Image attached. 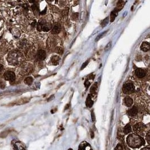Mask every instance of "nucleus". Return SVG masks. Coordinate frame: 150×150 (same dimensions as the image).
Segmentation results:
<instances>
[{"mask_svg": "<svg viewBox=\"0 0 150 150\" xmlns=\"http://www.w3.org/2000/svg\"><path fill=\"white\" fill-rule=\"evenodd\" d=\"M145 126L142 123H137L133 126V130L135 132H137L138 133H140L144 130Z\"/></svg>", "mask_w": 150, "mask_h": 150, "instance_id": "nucleus-7", "label": "nucleus"}, {"mask_svg": "<svg viewBox=\"0 0 150 150\" xmlns=\"http://www.w3.org/2000/svg\"><path fill=\"white\" fill-rule=\"evenodd\" d=\"M137 113H138V109H137V108L135 106L133 107L130 109H129L128 111V114L129 115L131 116H135L137 114Z\"/></svg>", "mask_w": 150, "mask_h": 150, "instance_id": "nucleus-12", "label": "nucleus"}, {"mask_svg": "<svg viewBox=\"0 0 150 150\" xmlns=\"http://www.w3.org/2000/svg\"><path fill=\"white\" fill-rule=\"evenodd\" d=\"M3 65L2 64H0V72H1L2 70V69H3Z\"/></svg>", "mask_w": 150, "mask_h": 150, "instance_id": "nucleus-34", "label": "nucleus"}, {"mask_svg": "<svg viewBox=\"0 0 150 150\" xmlns=\"http://www.w3.org/2000/svg\"><path fill=\"white\" fill-rule=\"evenodd\" d=\"M68 150H73V149H71V148H69Z\"/></svg>", "mask_w": 150, "mask_h": 150, "instance_id": "nucleus-39", "label": "nucleus"}, {"mask_svg": "<svg viewBox=\"0 0 150 150\" xmlns=\"http://www.w3.org/2000/svg\"><path fill=\"white\" fill-rule=\"evenodd\" d=\"M135 88L131 83H127L123 86V90L125 93H130L134 92Z\"/></svg>", "mask_w": 150, "mask_h": 150, "instance_id": "nucleus-5", "label": "nucleus"}, {"mask_svg": "<svg viewBox=\"0 0 150 150\" xmlns=\"http://www.w3.org/2000/svg\"><path fill=\"white\" fill-rule=\"evenodd\" d=\"M91 115H92V119L93 121H95V115H94V112H93V111L92 112Z\"/></svg>", "mask_w": 150, "mask_h": 150, "instance_id": "nucleus-32", "label": "nucleus"}, {"mask_svg": "<svg viewBox=\"0 0 150 150\" xmlns=\"http://www.w3.org/2000/svg\"><path fill=\"white\" fill-rule=\"evenodd\" d=\"M68 107H69V105L68 104L67 106H66V107H65V110H66V109H68Z\"/></svg>", "mask_w": 150, "mask_h": 150, "instance_id": "nucleus-38", "label": "nucleus"}, {"mask_svg": "<svg viewBox=\"0 0 150 150\" xmlns=\"http://www.w3.org/2000/svg\"><path fill=\"white\" fill-rule=\"evenodd\" d=\"M60 57L58 56L57 55H54L52 56L50 59V64L53 65H57L59 64V61H60Z\"/></svg>", "mask_w": 150, "mask_h": 150, "instance_id": "nucleus-9", "label": "nucleus"}, {"mask_svg": "<svg viewBox=\"0 0 150 150\" xmlns=\"http://www.w3.org/2000/svg\"><path fill=\"white\" fill-rule=\"evenodd\" d=\"M55 52H56L58 54L62 55L63 53V50L62 48L60 47H58L55 48Z\"/></svg>", "mask_w": 150, "mask_h": 150, "instance_id": "nucleus-22", "label": "nucleus"}, {"mask_svg": "<svg viewBox=\"0 0 150 150\" xmlns=\"http://www.w3.org/2000/svg\"><path fill=\"white\" fill-rule=\"evenodd\" d=\"M33 81V79L32 77H31V76H28V77H27L25 79H24V83H25L27 85L32 84Z\"/></svg>", "mask_w": 150, "mask_h": 150, "instance_id": "nucleus-18", "label": "nucleus"}, {"mask_svg": "<svg viewBox=\"0 0 150 150\" xmlns=\"http://www.w3.org/2000/svg\"><path fill=\"white\" fill-rule=\"evenodd\" d=\"M18 47L20 48V49L23 50H27L29 47V43H28L27 40H21L18 43Z\"/></svg>", "mask_w": 150, "mask_h": 150, "instance_id": "nucleus-6", "label": "nucleus"}, {"mask_svg": "<svg viewBox=\"0 0 150 150\" xmlns=\"http://www.w3.org/2000/svg\"><path fill=\"white\" fill-rule=\"evenodd\" d=\"M131 131V127L130 124H127L126 126L125 127L124 129V132L125 134H128L130 133Z\"/></svg>", "mask_w": 150, "mask_h": 150, "instance_id": "nucleus-17", "label": "nucleus"}, {"mask_svg": "<svg viewBox=\"0 0 150 150\" xmlns=\"http://www.w3.org/2000/svg\"><path fill=\"white\" fill-rule=\"evenodd\" d=\"M84 85H85L86 88H89V87L90 86V83L89 81H87V80H86V81L84 83Z\"/></svg>", "mask_w": 150, "mask_h": 150, "instance_id": "nucleus-27", "label": "nucleus"}, {"mask_svg": "<svg viewBox=\"0 0 150 150\" xmlns=\"http://www.w3.org/2000/svg\"><path fill=\"white\" fill-rule=\"evenodd\" d=\"M97 88V83H94V84H93L91 87V88H90V92L94 93L96 91Z\"/></svg>", "mask_w": 150, "mask_h": 150, "instance_id": "nucleus-21", "label": "nucleus"}, {"mask_svg": "<svg viewBox=\"0 0 150 150\" xmlns=\"http://www.w3.org/2000/svg\"><path fill=\"white\" fill-rule=\"evenodd\" d=\"M94 137V133H93V131H91V137L92 138H93Z\"/></svg>", "mask_w": 150, "mask_h": 150, "instance_id": "nucleus-35", "label": "nucleus"}, {"mask_svg": "<svg viewBox=\"0 0 150 150\" xmlns=\"http://www.w3.org/2000/svg\"><path fill=\"white\" fill-rule=\"evenodd\" d=\"M53 97H54V96H53H53H51V97H50V98H49V99H48V100H47V101H50V100H52L51 99H52V98H53Z\"/></svg>", "mask_w": 150, "mask_h": 150, "instance_id": "nucleus-36", "label": "nucleus"}, {"mask_svg": "<svg viewBox=\"0 0 150 150\" xmlns=\"http://www.w3.org/2000/svg\"><path fill=\"white\" fill-rule=\"evenodd\" d=\"M117 11H116V10H113V11L111 12V22H113V21L115 20V18H116V16L117 15Z\"/></svg>", "mask_w": 150, "mask_h": 150, "instance_id": "nucleus-19", "label": "nucleus"}, {"mask_svg": "<svg viewBox=\"0 0 150 150\" xmlns=\"http://www.w3.org/2000/svg\"><path fill=\"white\" fill-rule=\"evenodd\" d=\"M124 3L125 2L123 1H118L117 3V6H116V8L115 10H116V11L118 12L120 11V10L124 8Z\"/></svg>", "mask_w": 150, "mask_h": 150, "instance_id": "nucleus-16", "label": "nucleus"}, {"mask_svg": "<svg viewBox=\"0 0 150 150\" xmlns=\"http://www.w3.org/2000/svg\"><path fill=\"white\" fill-rule=\"evenodd\" d=\"M109 18L107 17H106L105 19H104L102 21V22L101 23V25H102V27H105L107 25V24L109 23Z\"/></svg>", "mask_w": 150, "mask_h": 150, "instance_id": "nucleus-20", "label": "nucleus"}, {"mask_svg": "<svg viewBox=\"0 0 150 150\" xmlns=\"http://www.w3.org/2000/svg\"><path fill=\"white\" fill-rule=\"evenodd\" d=\"M9 133V131L3 132L2 133H1V134H0V137H1V138H5V137H6L7 135H8Z\"/></svg>", "mask_w": 150, "mask_h": 150, "instance_id": "nucleus-23", "label": "nucleus"}, {"mask_svg": "<svg viewBox=\"0 0 150 150\" xmlns=\"http://www.w3.org/2000/svg\"><path fill=\"white\" fill-rule=\"evenodd\" d=\"M61 30V27L59 24H56L53 27V29L51 30V33L54 34H57L60 33Z\"/></svg>", "mask_w": 150, "mask_h": 150, "instance_id": "nucleus-13", "label": "nucleus"}, {"mask_svg": "<svg viewBox=\"0 0 150 150\" xmlns=\"http://www.w3.org/2000/svg\"><path fill=\"white\" fill-rule=\"evenodd\" d=\"M72 18L74 20H76L78 18V14L77 13H75L74 14H72Z\"/></svg>", "mask_w": 150, "mask_h": 150, "instance_id": "nucleus-28", "label": "nucleus"}, {"mask_svg": "<svg viewBox=\"0 0 150 150\" xmlns=\"http://www.w3.org/2000/svg\"><path fill=\"white\" fill-rule=\"evenodd\" d=\"M142 150H150V148H145L143 149H142Z\"/></svg>", "mask_w": 150, "mask_h": 150, "instance_id": "nucleus-37", "label": "nucleus"}, {"mask_svg": "<svg viewBox=\"0 0 150 150\" xmlns=\"http://www.w3.org/2000/svg\"><path fill=\"white\" fill-rule=\"evenodd\" d=\"M141 49L142 51L144 52H147L150 50V44L147 42H143L141 46Z\"/></svg>", "mask_w": 150, "mask_h": 150, "instance_id": "nucleus-10", "label": "nucleus"}, {"mask_svg": "<svg viewBox=\"0 0 150 150\" xmlns=\"http://www.w3.org/2000/svg\"><path fill=\"white\" fill-rule=\"evenodd\" d=\"M88 62H89V61H86V62H85L84 63H83L82 65V67H81V70H82L83 69H84L86 67V65L88 64Z\"/></svg>", "mask_w": 150, "mask_h": 150, "instance_id": "nucleus-30", "label": "nucleus"}, {"mask_svg": "<svg viewBox=\"0 0 150 150\" xmlns=\"http://www.w3.org/2000/svg\"><path fill=\"white\" fill-rule=\"evenodd\" d=\"M124 103L127 107H130L132 106L133 101V100L129 97H127L124 100Z\"/></svg>", "mask_w": 150, "mask_h": 150, "instance_id": "nucleus-14", "label": "nucleus"}, {"mask_svg": "<svg viewBox=\"0 0 150 150\" xmlns=\"http://www.w3.org/2000/svg\"><path fill=\"white\" fill-rule=\"evenodd\" d=\"M33 70V67L32 65L29 64H24L20 69V73L22 75H27L32 73Z\"/></svg>", "mask_w": 150, "mask_h": 150, "instance_id": "nucleus-3", "label": "nucleus"}, {"mask_svg": "<svg viewBox=\"0 0 150 150\" xmlns=\"http://www.w3.org/2000/svg\"><path fill=\"white\" fill-rule=\"evenodd\" d=\"M111 42H110V43H108L107 46H106V48H105L106 51L110 50V48H111Z\"/></svg>", "mask_w": 150, "mask_h": 150, "instance_id": "nucleus-31", "label": "nucleus"}, {"mask_svg": "<svg viewBox=\"0 0 150 150\" xmlns=\"http://www.w3.org/2000/svg\"><path fill=\"white\" fill-rule=\"evenodd\" d=\"M4 20H3L1 17H0V30H1L3 25H4Z\"/></svg>", "mask_w": 150, "mask_h": 150, "instance_id": "nucleus-24", "label": "nucleus"}, {"mask_svg": "<svg viewBox=\"0 0 150 150\" xmlns=\"http://www.w3.org/2000/svg\"><path fill=\"white\" fill-rule=\"evenodd\" d=\"M146 139H147V141L148 144H150V133H149L147 134V137H146Z\"/></svg>", "mask_w": 150, "mask_h": 150, "instance_id": "nucleus-33", "label": "nucleus"}, {"mask_svg": "<svg viewBox=\"0 0 150 150\" xmlns=\"http://www.w3.org/2000/svg\"><path fill=\"white\" fill-rule=\"evenodd\" d=\"M4 78L6 81H10V82H14L15 81V73L11 71H6L4 74Z\"/></svg>", "mask_w": 150, "mask_h": 150, "instance_id": "nucleus-4", "label": "nucleus"}, {"mask_svg": "<svg viewBox=\"0 0 150 150\" xmlns=\"http://www.w3.org/2000/svg\"><path fill=\"white\" fill-rule=\"evenodd\" d=\"M46 57V53L44 50H39L37 53V58L38 60L42 61L45 60Z\"/></svg>", "mask_w": 150, "mask_h": 150, "instance_id": "nucleus-8", "label": "nucleus"}, {"mask_svg": "<svg viewBox=\"0 0 150 150\" xmlns=\"http://www.w3.org/2000/svg\"><path fill=\"white\" fill-rule=\"evenodd\" d=\"M93 105V101L92 100V97L90 95H88L86 100V105L88 107H91Z\"/></svg>", "mask_w": 150, "mask_h": 150, "instance_id": "nucleus-15", "label": "nucleus"}, {"mask_svg": "<svg viewBox=\"0 0 150 150\" xmlns=\"http://www.w3.org/2000/svg\"><path fill=\"white\" fill-rule=\"evenodd\" d=\"M106 33V32H104L103 33H102V34H99V36H98V37H97V38H96V39H95V41H98L99 40H100V38H102V37H103V35H104V34H105Z\"/></svg>", "mask_w": 150, "mask_h": 150, "instance_id": "nucleus-29", "label": "nucleus"}, {"mask_svg": "<svg viewBox=\"0 0 150 150\" xmlns=\"http://www.w3.org/2000/svg\"><path fill=\"white\" fill-rule=\"evenodd\" d=\"M115 150H123V146H122L120 144H118L117 145L116 148H115Z\"/></svg>", "mask_w": 150, "mask_h": 150, "instance_id": "nucleus-26", "label": "nucleus"}, {"mask_svg": "<svg viewBox=\"0 0 150 150\" xmlns=\"http://www.w3.org/2000/svg\"><path fill=\"white\" fill-rule=\"evenodd\" d=\"M135 75L138 78H143L146 75V72L143 69H137L135 70Z\"/></svg>", "mask_w": 150, "mask_h": 150, "instance_id": "nucleus-11", "label": "nucleus"}, {"mask_svg": "<svg viewBox=\"0 0 150 150\" xmlns=\"http://www.w3.org/2000/svg\"><path fill=\"white\" fill-rule=\"evenodd\" d=\"M5 82L2 81H0V88H1V89H3V88H5Z\"/></svg>", "mask_w": 150, "mask_h": 150, "instance_id": "nucleus-25", "label": "nucleus"}, {"mask_svg": "<svg viewBox=\"0 0 150 150\" xmlns=\"http://www.w3.org/2000/svg\"><path fill=\"white\" fill-rule=\"evenodd\" d=\"M23 60L24 56L23 54L16 50L10 51L7 57L8 63L12 66H17L19 65Z\"/></svg>", "mask_w": 150, "mask_h": 150, "instance_id": "nucleus-1", "label": "nucleus"}, {"mask_svg": "<svg viewBox=\"0 0 150 150\" xmlns=\"http://www.w3.org/2000/svg\"><path fill=\"white\" fill-rule=\"evenodd\" d=\"M127 143L129 146L133 148H138L145 144L141 137L135 134H131L127 138Z\"/></svg>", "mask_w": 150, "mask_h": 150, "instance_id": "nucleus-2", "label": "nucleus"}]
</instances>
